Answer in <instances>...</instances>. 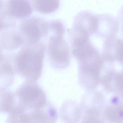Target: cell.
<instances>
[{"label":"cell","mask_w":123,"mask_h":123,"mask_svg":"<svg viewBox=\"0 0 123 123\" xmlns=\"http://www.w3.org/2000/svg\"><path fill=\"white\" fill-rule=\"evenodd\" d=\"M46 49L41 41L24 45L13 59L15 72L27 80L37 82L42 74Z\"/></svg>","instance_id":"1"},{"label":"cell","mask_w":123,"mask_h":123,"mask_svg":"<svg viewBox=\"0 0 123 123\" xmlns=\"http://www.w3.org/2000/svg\"><path fill=\"white\" fill-rule=\"evenodd\" d=\"M15 95L16 104L26 110L42 108L48 102L46 93L37 82L26 80Z\"/></svg>","instance_id":"2"},{"label":"cell","mask_w":123,"mask_h":123,"mask_svg":"<svg viewBox=\"0 0 123 123\" xmlns=\"http://www.w3.org/2000/svg\"><path fill=\"white\" fill-rule=\"evenodd\" d=\"M48 44V56L51 66L55 69H64L70 62V49L64 39L65 33H51Z\"/></svg>","instance_id":"3"},{"label":"cell","mask_w":123,"mask_h":123,"mask_svg":"<svg viewBox=\"0 0 123 123\" xmlns=\"http://www.w3.org/2000/svg\"><path fill=\"white\" fill-rule=\"evenodd\" d=\"M18 32L24 45L35 44L49 34L48 22L41 18L32 16L23 19L19 24Z\"/></svg>","instance_id":"4"},{"label":"cell","mask_w":123,"mask_h":123,"mask_svg":"<svg viewBox=\"0 0 123 123\" xmlns=\"http://www.w3.org/2000/svg\"><path fill=\"white\" fill-rule=\"evenodd\" d=\"M1 2L0 21L15 22L16 19H25L33 13L31 3L27 0H8Z\"/></svg>","instance_id":"5"},{"label":"cell","mask_w":123,"mask_h":123,"mask_svg":"<svg viewBox=\"0 0 123 123\" xmlns=\"http://www.w3.org/2000/svg\"><path fill=\"white\" fill-rule=\"evenodd\" d=\"M82 99L81 106L84 113L103 114L105 98L100 91L93 90L87 91Z\"/></svg>","instance_id":"6"},{"label":"cell","mask_w":123,"mask_h":123,"mask_svg":"<svg viewBox=\"0 0 123 123\" xmlns=\"http://www.w3.org/2000/svg\"><path fill=\"white\" fill-rule=\"evenodd\" d=\"M105 120L108 123H123V100L115 96L111 97L105 105Z\"/></svg>","instance_id":"7"},{"label":"cell","mask_w":123,"mask_h":123,"mask_svg":"<svg viewBox=\"0 0 123 123\" xmlns=\"http://www.w3.org/2000/svg\"><path fill=\"white\" fill-rule=\"evenodd\" d=\"M1 54V82L3 86L1 90H6L10 87L14 80L15 70L12 64L11 56Z\"/></svg>","instance_id":"8"},{"label":"cell","mask_w":123,"mask_h":123,"mask_svg":"<svg viewBox=\"0 0 123 123\" xmlns=\"http://www.w3.org/2000/svg\"><path fill=\"white\" fill-rule=\"evenodd\" d=\"M104 54L107 59L123 67V39L116 38L111 41L105 48Z\"/></svg>","instance_id":"9"},{"label":"cell","mask_w":123,"mask_h":123,"mask_svg":"<svg viewBox=\"0 0 123 123\" xmlns=\"http://www.w3.org/2000/svg\"><path fill=\"white\" fill-rule=\"evenodd\" d=\"M3 31L1 34L0 46L3 50H14L23 45V42L18 31Z\"/></svg>","instance_id":"10"},{"label":"cell","mask_w":123,"mask_h":123,"mask_svg":"<svg viewBox=\"0 0 123 123\" xmlns=\"http://www.w3.org/2000/svg\"><path fill=\"white\" fill-rule=\"evenodd\" d=\"M106 91L115 93L123 100V69L112 70L109 78Z\"/></svg>","instance_id":"11"},{"label":"cell","mask_w":123,"mask_h":123,"mask_svg":"<svg viewBox=\"0 0 123 123\" xmlns=\"http://www.w3.org/2000/svg\"><path fill=\"white\" fill-rule=\"evenodd\" d=\"M33 8L36 11L43 14L54 12L59 7V0H32Z\"/></svg>","instance_id":"12"},{"label":"cell","mask_w":123,"mask_h":123,"mask_svg":"<svg viewBox=\"0 0 123 123\" xmlns=\"http://www.w3.org/2000/svg\"><path fill=\"white\" fill-rule=\"evenodd\" d=\"M15 93L1 90V112L10 113L15 104Z\"/></svg>","instance_id":"13"},{"label":"cell","mask_w":123,"mask_h":123,"mask_svg":"<svg viewBox=\"0 0 123 123\" xmlns=\"http://www.w3.org/2000/svg\"><path fill=\"white\" fill-rule=\"evenodd\" d=\"M103 115L92 113H84L81 123H105Z\"/></svg>","instance_id":"14"},{"label":"cell","mask_w":123,"mask_h":123,"mask_svg":"<svg viewBox=\"0 0 123 123\" xmlns=\"http://www.w3.org/2000/svg\"><path fill=\"white\" fill-rule=\"evenodd\" d=\"M118 20L119 23V28H121V31L123 35V6L119 12Z\"/></svg>","instance_id":"15"}]
</instances>
